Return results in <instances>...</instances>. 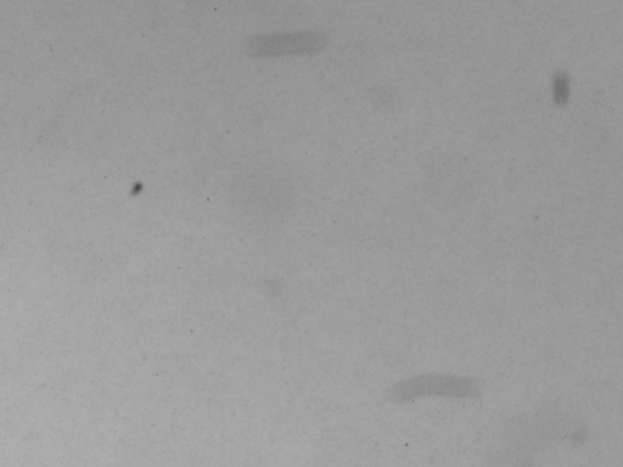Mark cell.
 Returning <instances> with one entry per match:
<instances>
[{"label": "cell", "mask_w": 623, "mask_h": 467, "mask_svg": "<svg viewBox=\"0 0 623 467\" xmlns=\"http://www.w3.org/2000/svg\"><path fill=\"white\" fill-rule=\"evenodd\" d=\"M321 47L322 37L318 33L257 37L250 44L257 55L308 53Z\"/></svg>", "instance_id": "cell-1"}]
</instances>
